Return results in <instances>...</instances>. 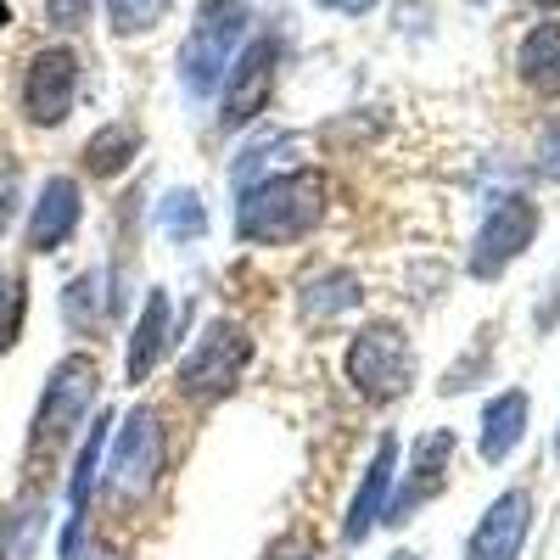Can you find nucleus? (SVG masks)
Wrapping results in <instances>:
<instances>
[{
  "mask_svg": "<svg viewBox=\"0 0 560 560\" xmlns=\"http://www.w3.org/2000/svg\"><path fill=\"white\" fill-rule=\"evenodd\" d=\"M522 79L538 96H560V23H538L522 39Z\"/></svg>",
  "mask_w": 560,
  "mask_h": 560,
  "instance_id": "nucleus-16",
  "label": "nucleus"
},
{
  "mask_svg": "<svg viewBox=\"0 0 560 560\" xmlns=\"http://www.w3.org/2000/svg\"><path fill=\"white\" fill-rule=\"evenodd\" d=\"M527 527H533V499L522 488H510L488 504V516L477 522L471 544H465V560H522V544H527Z\"/></svg>",
  "mask_w": 560,
  "mask_h": 560,
  "instance_id": "nucleus-10",
  "label": "nucleus"
},
{
  "mask_svg": "<svg viewBox=\"0 0 560 560\" xmlns=\"http://www.w3.org/2000/svg\"><path fill=\"white\" fill-rule=\"evenodd\" d=\"M73 96H79V57L68 45H45V51L28 57V73H23V113L28 124L51 129L73 113Z\"/></svg>",
  "mask_w": 560,
  "mask_h": 560,
  "instance_id": "nucleus-6",
  "label": "nucleus"
},
{
  "mask_svg": "<svg viewBox=\"0 0 560 560\" xmlns=\"http://www.w3.org/2000/svg\"><path fill=\"white\" fill-rule=\"evenodd\" d=\"M0 23H12V12H7V0H0Z\"/></svg>",
  "mask_w": 560,
  "mask_h": 560,
  "instance_id": "nucleus-30",
  "label": "nucleus"
},
{
  "mask_svg": "<svg viewBox=\"0 0 560 560\" xmlns=\"http://www.w3.org/2000/svg\"><path fill=\"white\" fill-rule=\"evenodd\" d=\"M140 152V129L135 124H107L84 140V168L96 179H113L118 168H129V158Z\"/></svg>",
  "mask_w": 560,
  "mask_h": 560,
  "instance_id": "nucleus-17",
  "label": "nucleus"
},
{
  "mask_svg": "<svg viewBox=\"0 0 560 560\" xmlns=\"http://www.w3.org/2000/svg\"><path fill=\"white\" fill-rule=\"evenodd\" d=\"M12 208H18V168H0V230L12 224Z\"/></svg>",
  "mask_w": 560,
  "mask_h": 560,
  "instance_id": "nucleus-25",
  "label": "nucleus"
},
{
  "mask_svg": "<svg viewBox=\"0 0 560 560\" xmlns=\"http://www.w3.org/2000/svg\"><path fill=\"white\" fill-rule=\"evenodd\" d=\"M533 236H538V208H533L527 197H510V202H499V208L482 219V230H477V247H471V275H477V280L504 275V269H510V258H522V253L533 247Z\"/></svg>",
  "mask_w": 560,
  "mask_h": 560,
  "instance_id": "nucleus-7",
  "label": "nucleus"
},
{
  "mask_svg": "<svg viewBox=\"0 0 560 560\" xmlns=\"http://www.w3.org/2000/svg\"><path fill=\"white\" fill-rule=\"evenodd\" d=\"M527 393H499V398H488V409H482V459L488 465H499L510 448L522 443V432H527Z\"/></svg>",
  "mask_w": 560,
  "mask_h": 560,
  "instance_id": "nucleus-14",
  "label": "nucleus"
},
{
  "mask_svg": "<svg viewBox=\"0 0 560 560\" xmlns=\"http://www.w3.org/2000/svg\"><path fill=\"white\" fill-rule=\"evenodd\" d=\"M348 382L359 387V398L370 404H393L409 393L415 382V348L398 325H364V331L348 342Z\"/></svg>",
  "mask_w": 560,
  "mask_h": 560,
  "instance_id": "nucleus-4",
  "label": "nucleus"
},
{
  "mask_svg": "<svg viewBox=\"0 0 560 560\" xmlns=\"http://www.w3.org/2000/svg\"><path fill=\"white\" fill-rule=\"evenodd\" d=\"M325 219V185L314 174H275L242 197L236 236L253 247H287Z\"/></svg>",
  "mask_w": 560,
  "mask_h": 560,
  "instance_id": "nucleus-1",
  "label": "nucleus"
},
{
  "mask_svg": "<svg viewBox=\"0 0 560 560\" xmlns=\"http://www.w3.org/2000/svg\"><path fill=\"white\" fill-rule=\"evenodd\" d=\"M448 454H454V438L448 432H432V438H420L415 443V465H409V482H404V493L387 504V516L382 522H409L420 504H427L432 493H443V477H448Z\"/></svg>",
  "mask_w": 560,
  "mask_h": 560,
  "instance_id": "nucleus-12",
  "label": "nucleus"
},
{
  "mask_svg": "<svg viewBox=\"0 0 560 560\" xmlns=\"http://www.w3.org/2000/svg\"><path fill=\"white\" fill-rule=\"evenodd\" d=\"M533 7H544V12H549V7H560V0H533Z\"/></svg>",
  "mask_w": 560,
  "mask_h": 560,
  "instance_id": "nucleus-31",
  "label": "nucleus"
},
{
  "mask_svg": "<svg viewBox=\"0 0 560 560\" xmlns=\"http://www.w3.org/2000/svg\"><path fill=\"white\" fill-rule=\"evenodd\" d=\"M247 0H202L197 7V23L179 45V79L191 96H208V90L224 79V62H230V45L242 39L247 28Z\"/></svg>",
  "mask_w": 560,
  "mask_h": 560,
  "instance_id": "nucleus-3",
  "label": "nucleus"
},
{
  "mask_svg": "<svg viewBox=\"0 0 560 560\" xmlns=\"http://www.w3.org/2000/svg\"><path fill=\"white\" fill-rule=\"evenodd\" d=\"M163 12H168V0H107L113 34H147V28H158Z\"/></svg>",
  "mask_w": 560,
  "mask_h": 560,
  "instance_id": "nucleus-21",
  "label": "nucleus"
},
{
  "mask_svg": "<svg viewBox=\"0 0 560 560\" xmlns=\"http://www.w3.org/2000/svg\"><path fill=\"white\" fill-rule=\"evenodd\" d=\"M393 560H420V555H415V549H398V555H393Z\"/></svg>",
  "mask_w": 560,
  "mask_h": 560,
  "instance_id": "nucleus-29",
  "label": "nucleus"
},
{
  "mask_svg": "<svg viewBox=\"0 0 560 560\" xmlns=\"http://www.w3.org/2000/svg\"><path fill=\"white\" fill-rule=\"evenodd\" d=\"M319 7H331V12H370V7H376V0H319Z\"/></svg>",
  "mask_w": 560,
  "mask_h": 560,
  "instance_id": "nucleus-27",
  "label": "nucleus"
},
{
  "mask_svg": "<svg viewBox=\"0 0 560 560\" xmlns=\"http://www.w3.org/2000/svg\"><path fill=\"white\" fill-rule=\"evenodd\" d=\"M264 560H314V544L308 538H287V544H275Z\"/></svg>",
  "mask_w": 560,
  "mask_h": 560,
  "instance_id": "nucleus-26",
  "label": "nucleus"
},
{
  "mask_svg": "<svg viewBox=\"0 0 560 560\" xmlns=\"http://www.w3.org/2000/svg\"><path fill=\"white\" fill-rule=\"evenodd\" d=\"M163 471V427H158V409H129V420L118 427V443H113V488L118 493H147Z\"/></svg>",
  "mask_w": 560,
  "mask_h": 560,
  "instance_id": "nucleus-8",
  "label": "nucleus"
},
{
  "mask_svg": "<svg viewBox=\"0 0 560 560\" xmlns=\"http://www.w3.org/2000/svg\"><path fill=\"white\" fill-rule=\"evenodd\" d=\"M7 549H12V522H7V510H0V560H7Z\"/></svg>",
  "mask_w": 560,
  "mask_h": 560,
  "instance_id": "nucleus-28",
  "label": "nucleus"
},
{
  "mask_svg": "<svg viewBox=\"0 0 560 560\" xmlns=\"http://www.w3.org/2000/svg\"><path fill=\"white\" fill-rule=\"evenodd\" d=\"M96 387H102V364L90 353H68L51 370V382L39 393V409L28 420V471L34 477L73 443V427L84 420V409L96 404Z\"/></svg>",
  "mask_w": 560,
  "mask_h": 560,
  "instance_id": "nucleus-2",
  "label": "nucleus"
},
{
  "mask_svg": "<svg viewBox=\"0 0 560 560\" xmlns=\"http://www.w3.org/2000/svg\"><path fill=\"white\" fill-rule=\"evenodd\" d=\"M90 292H96V275L73 280V287H68V298H62V314L79 325V331H90Z\"/></svg>",
  "mask_w": 560,
  "mask_h": 560,
  "instance_id": "nucleus-23",
  "label": "nucleus"
},
{
  "mask_svg": "<svg viewBox=\"0 0 560 560\" xmlns=\"http://www.w3.org/2000/svg\"><path fill=\"white\" fill-rule=\"evenodd\" d=\"M45 12H51V28H79L90 18V0H45Z\"/></svg>",
  "mask_w": 560,
  "mask_h": 560,
  "instance_id": "nucleus-24",
  "label": "nucleus"
},
{
  "mask_svg": "<svg viewBox=\"0 0 560 560\" xmlns=\"http://www.w3.org/2000/svg\"><path fill=\"white\" fill-rule=\"evenodd\" d=\"M158 219H163V236L179 242V247H191V242L208 236V208L197 202V191H168Z\"/></svg>",
  "mask_w": 560,
  "mask_h": 560,
  "instance_id": "nucleus-19",
  "label": "nucleus"
},
{
  "mask_svg": "<svg viewBox=\"0 0 560 560\" xmlns=\"http://www.w3.org/2000/svg\"><path fill=\"white\" fill-rule=\"evenodd\" d=\"M275 62H280V45L269 34L253 39L247 51H242V62L230 68V79H224V107H219V124L224 129H242V124H253L264 113L269 90H275Z\"/></svg>",
  "mask_w": 560,
  "mask_h": 560,
  "instance_id": "nucleus-9",
  "label": "nucleus"
},
{
  "mask_svg": "<svg viewBox=\"0 0 560 560\" xmlns=\"http://www.w3.org/2000/svg\"><path fill=\"white\" fill-rule=\"evenodd\" d=\"M107 427L113 420H96V427L84 432V448H79V459H73V482H68V527L79 533L84 527V504H90V482H96V465H102V448H107Z\"/></svg>",
  "mask_w": 560,
  "mask_h": 560,
  "instance_id": "nucleus-18",
  "label": "nucleus"
},
{
  "mask_svg": "<svg viewBox=\"0 0 560 560\" xmlns=\"http://www.w3.org/2000/svg\"><path fill=\"white\" fill-rule=\"evenodd\" d=\"M314 292H325V298H303V308H308V314H319V308H353V303H359V287H353L348 275H331V280H319Z\"/></svg>",
  "mask_w": 560,
  "mask_h": 560,
  "instance_id": "nucleus-22",
  "label": "nucleus"
},
{
  "mask_svg": "<svg viewBox=\"0 0 560 560\" xmlns=\"http://www.w3.org/2000/svg\"><path fill=\"white\" fill-rule=\"evenodd\" d=\"M79 213H84V197L68 174L45 179L39 185V202L28 213V253H57L73 230H79Z\"/></svg>",
  "mask_w": 560,
  "mask_h": 560,
  "instance_id": "nucleus-11",
  "label": "nucleus"
},
{
  "mask_svg": "<svg viewBox=\"0 0 560 560\" xmlns=\"http://www.w3.org/2000/svg\"><path fill=\"white\" fill-rule=\"evenodd\" d=\"M23 308H28L23 275H0V353L18 342V331H23Z\"/></svg>",
  "mask_w": 560,
  "mask_h": 560,
  "instance_id": "nucleus-20",
  "label": "nucleus"
},
{
  "mask_svg": "<svg viewBox=\"0 0 560 560\" xmlns=\"http://www.w3.org/2000/svg\"><path fill=\"white\" fill-rule=\"evenodd\" d=\"M393 477H398V443H393V438H382V448L370 454L364 482H359V493H353V504H348V522H342V538H348V544H359L370 527H376V522L387 516Z\"/></svg>",
  "mask_w": 560,
  "mask_h": 560,
  "instance_id": "nucleus-13",
  "label": "nucleus"
},
{
  "mask_svg": "<svg viewBox=\"0 0 560 560\" xmlns=\"http://www.w3.org/2000/svg\"><path fill=\"white\" fill-rule=\"evenodd\" d=\"M247 359H253V337L242 331L236 319H213L202 342L185 353L179 364V393L185 398H224L236 393V382L247 376Z\"/></svg>",
  "mask_w": 560,
  "mask_h": 560,
  "instance_id": "nucleus-5",
  "label": "nucleus"
},
{
  "mask_svg": "<svg viewBox=\"0 0 560 560\" xmlns=\"http://www.w3.org/2000/svg\"><path fill=\"white\" fill-rule=\"evenodd\" d=\"M168 319H174L168 298L152 292L147 308H140V319H135V337H129V382H147L152 376V364L163 359V342H168Z\"/></svg>",
  "mask_w": 560,
  "mask_h": 560,
  "instance_id": "nucleus-15",
  "label": "nucleus"
},
{
  "mask_svg": "<svg viewBox=\"0 0 560 560\" xmlns=\"http://www.w3.org/2000/svg\"><path fill=\"white\" fill-rule=\"evenodd\" d=\"M555 448H560V438H555Z\"/></svg>",
  "mask_w": 560,
  "mask_h": 560,
  "instance_id": "nucleus-32",
  "label": "nucleus"
}]
</instances>
